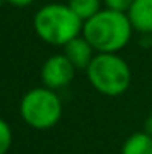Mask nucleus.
<instances>
[{
	"label": "nucleus",
	"instance_id": "12",
	"mask_svg": "<svg viewBox=\"0 0 152 154\" xmlns=\"http://www.w3.org/2000/svg\"><path fill=\"white\" fill-rule=\"evenodd\" d=\"M7 2L15 5V7H28V5H31L34 0H7Z\"/></svg>",
	"mask_w": 152,
	"mask_h": 154
},
{
	"label": "nucleus",
	"instance_id": "3",
	"mask_svg": "<svg viewBox=\"0 0 152 154\" xmlns=\"http://www.w3.org/2000/svg\"><path fill=\"white\" fill-rule=\"evenodd\" d=\"M90 85L105 97H119L131 85V67L118 53H97L87 67Z\"/></svg>",
	"mask_w": 152,
	"mask_h": 154
},
{
	"label": "nucleus",
	"instance_id": "2",
	"mask_svg": "<svg viewBox=\"0 0 152 154\" xmlns=\"http://www.w3.org/2000/svg\"><path fill=\"white\" fill-rule=\"evenodd\" d=\"M84 21L74 13L67 3H48L34 15V31L44 43L66 46L82 35Z\"/></svg>",
	"mask_w": 152,
	"mask_h": 154
},
{
	"label": "nucleus",
	"instance_id": "10",
	"mask_svg": "<svg viewBox=\"0 0 152 154\" xmlns=\"http://www.w3.org/2000/svg\"><path fill=\"white\" fill-rule=\"evenodd\" d=\"M12 146V130L10 125L0 118V154H7Z\"/></svg>",
	"mask_w": 152,
	"mask_h": 154
},
{
	"label": "nucleus",
	"instance_id": "11",
	"mask_svg": "<svg viewBox=\"0 0 152 154\" xmlns=\"http://www.w3.org/2000/svg\"><path fill=\"white\" fill-rule=\"evenodd\" d=\"M133 2H134V0H103V5H105V8H108V10L128 13V10L131 8Z\"/></svg>",
	"mask_w": 152,
	"mask_h": 154
},
{
	"label": "nucleus",
	"instance_id": "7",
	"mask_svg": "<svg viewBox=\"0 0 152 154\" xmlns=\"http://www.w3.org/2000/svg\"><path fill=\"white\" fill-rule=\"evenodd\" d=\"M126 15L134 31L152 35V0H134Z\"/></svg>",
	"mask_w": 152,
	"mask_h": 154
},
{
	"label": "nucleus",
	"instance_id": "6",
	"mask_svg": "<svg viewBox=\"0 0 152 154\" xmlns=\"http://www.w3.org/2000/svg\"><path fill=\"white\" fill-rule=\"evenodd\" d=\"M64 54L77 71H87V67L95 57L97 51L84 38V35H80L64 46Z\"/></svg>",
	"mask_w": 152,
	"mask_h": 154
},
{
	"label": "nucleus",
	"instance_id": "9",
	"mask_svg": "<svg viewBox=\"0 0 152 154\" xmlns=\"http://www.w3.org/2000/svg\"><path fill=\"white\" fill-rule=\"evenodd\" d=\"M67 5L74 10V13L82 21H87L101 10L103 0H69Z\"/></svg>",
	"mask_w": 152,
	"mask_h": 154
},
{
	"label": "nucleus",
	"instance_id": "1",
	"mask_svg": "<svg viewBox=\"0 0 152 154\" xmlns=\"http://www.w3.org/2000/svg\"><path fill=\"white\" fill-rule=\"evenodd\" d=\"M133 25L126 13L101 8L84 21L82 35L97 53H118L133 38Z\"/></svg>",
	"mask_w": 152,
	"mask_h": 154
},
{
	"label": "nucleus",
	"instance_id": "5",
	"mask_svg": "<svg viewBox=\"0 0 152 154\" xmlns=\"http://www.w3.org/2000/svg\"><path fill=\"white\" fill-rule=\"evenodd\" d=\"M77 69L66 57V54H54L44 61L41 67V79L44 87L51 90H59L67 87L74 80Z\"/></svg>",
	"mask_w": 152,
	"mask_h": 154
},
{
	"label": "nucleus",
	"instance_id": "4",
	"mask_svg": "<svg viewBox=\"0 0 152 154\" xmlns=\"http://www.w3.org/2000/svg\"><path fill=\"white\" fill-rule=\"evenodd\" d=\"M20 115L34 130H49L62 116V102L56 90L48 87L31 89L21 98Z\"/></svg>",
	"mask_w": 152,
	"mask_h": 154
},
{
	"label": "nucleus",
	"instance_id": "8",
	"mask_svg": "<svg viewBox=\"0 0 152 154\" xmlns=\"http://www.w3.org/2000/svg\"><path fill=\"white\" fill-rule=\"evenodd\" d=\"M121 154H152V136L146 131H137L126 138Z\"/></svg>",
	"mask_w": 152,
	"mask_h": 154
},
{
	"label": "nucleus",
	"instance_id": "13",
	"mask_svg": "<svg viewBox=\"0 0 152 154\" xmlns=\"http://www.w3.org/2000/svg\"><path fill=\"white\" fill-rule=\"evenodd\" d=\"M144 131L152 136V113H149V116H147L146 122H144Z\"/></svg>",
	"mask_w": 152,
	"mask_h": 154
}]
</instances>
